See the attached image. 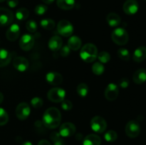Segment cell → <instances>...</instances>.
Here are the masks:
<instances>
[{
	"instance_id": "cell-1",
	"label": "cell",
	"mask_w": 146,
	"mask_h": 145,
	"mask_svg": "<svg viewBox=\"0 0 146 145\" xmlns=\"http://www.w3.org/2000/svg\"><path fill=\"white\" fill-rule=\"evenodd\" d=\"M61 122V114L56 107L48 108L44 112L42 118V124L48 129L58 127Z\"/></svg>"
},
{
	"instance_id": "cell-2",
	"label": "cell",
	"mask_w": 146,
	"mask_h": 145,
	"mask_svg": "<svg viewBox=\"0 0 146 145\" xmlns=\"http://www.w3.org/2000/svg\"><path fill=\"white\" fill-rule=\"evenodd\" d=\"M81 58L86 63H92L97 58L98 49L93 44H86L81 48L80 51Z\"/></svg>"
},
{
	"instance_id": "cell-3",
	"label": "cell",
	"mask_w": 146,
	"mask_h": 145,
	"mask_svg": "<svg viewBox=\"0 0 146 145\" xmlns=\"http://www.w3.org/2000/svg\"><path fill=\"white\" fill-rule=\"evenodd\" d=\"M111 38L117 45H123L128 43L129 36L126 30L123 28H116L112 31Z\"/></svg>"
},
{
	"instance_id": "cell-4",
	"label": "cell",
	"mask_w": 146,
	"mask_h": 145,
	"mask_svg": "<svg viewBox=\"0 0 146 145\" xmlns=\"http://www.w3.org/2000/svg\"><path fill=\"white\" fill-rule=\"evenodd\" d=\"M58 33L64 37H69L74 32V26L68 20H61L57 24Z\"/></svg>"
},
{
	"instance_id": "cell-5",
	"label": "cell",
	"mask_w": 146,
	"mask_h": 145,
	"mask_svg": "<svg viewBox=\"0 0 146 145\" xmlns=\"http://www.w3.org/2000/svg\"><path fill=\"white\" fill-rule=\"evenodd\" d=\"M91 127L96 133H103L107 128V122L101 116H95L91 120Z\"/></svg>"
},
{
	"instance_id": "cell-6",
	"label": "cell",
	"mask_w": 146,
	"mask_h": 145,
	"mask_svg": "<svg viewBox=\"0 0 146 145\" xmlns=\"http://www.w3.org/2000/svg\"><path fill=\"white\" fill-rule=\"evenodd\" d=\"M47 97L50 101L53 102H61L66 97V91L60 88H54L47 93Z\"/></svg>"
},
{
	"instance_id": "cell-7",
	"label": "cell",
	"mask_w": 146,
	"mask_h": 145,
	"mask_svg": "<svg viewBox=\"0 0 146 145\" xmlns=\"http://www.w3.org/2000/svg\"><path fill=\"white\" fill-rule=\"evenodd\" d=\"M125 134L130 138H135L140 134L141 126L137 121H129L125 125Z\"/></svg>"
},
{
	"instance_id": "cell-8",
	"label": "cell",
	"mask_w": 146,
	"mask_h": 145,
	"mask_svg": "<svg viewBox=\"0 0 146 145\" xmlns=\"http://www.w3.org/2000/svg\"><path fill=\"white\" fill-rule=\"evenodd\" d=\"M14 14L7 8L0 7V26L10 25L14 21Z\"/></svg>"
},
{
	"instance_id": "cell-9",
	"label": "cell",
	"mask_w": 146,
	"mask_h": 145,
	"mask_svg": "<svg viewBox=\"0 0 146 145\" xmlns=\"http://www.w3.org/2000/svg\"><path fill=\"white\" fill-rule=\"evenodd\" d=\"M31 112L30 107L27 102H21L16 109V115L20 120H25L29 117Z\"/></svg>"
},
{
	"instance_id": "cell-10",
	"label": "cell",
	"mask_w": 146,
	"mask_h": 145,
	"mask_svg": "<svg viewBox=\"0 0 146 145\" xmlns=\"http://www.w3.org/2000/svg\"><path fill=\"white\" fill-rule=\"evenodd\" d=\"M76 128L71 122H65L60 127L59 134L63 137H69L75 134Z\"/></svg>"
},
{
	"instance_id": "cell-11",
	"label": "cell",
	"mask_w": 146,
	"mask_h": 145,
	"mask_svg": "<svg viewBox=\"0 0 146 145\" xmlns=\"http://www.w3.org/2000/svg\"><path fill=\"white\" fill-rule=\"evenodd\" d=\"M34 45V38L30 34H24L19 40V46L22 50L29 51Z\"/></svg>"
},
{
	"instance_id": "cell-12",
	"label": "cell",
	"mask_w": 146,
	"mask_h": 145,
	"mask_svg": "<svg viewBox=\"0 0 146 145\" xmlns=\"http://www.w3.org/2000/svg\"><path fill=\"white\" fill-rule=\"evenodd\" d=\"M139 9V5L136 0H127L123 6V11L128 15H134L136 14Z\"/></svg>"
},
{
	"instance_id": "cell-13",
	"label": "cell",
	"mask_w": 146,
	"mask_h": 145,
	"mask_svg": "<svg viewBox=\"0 0 146 145\" xmlns=\"http://www.w3.org/2000/svg\"><path fill=\"white\" fill-rule=\"evenodd\" d=\"M105 97L108 100L113 101L118 98L119 94L118 86L115 83H109L105 90Z\"/></svg>"
},
{
	"instance_id": "cell-14",
	"label": "cell",
	"mask_w": 146,
	"mask_h": 145,
	"mask_svg": "<svg viewBox=\"0 0 146 145\" xmlns=\"http://www.w3.org/2000/svg\"><path fill=\"white\" fill-rule=\"evenodd\" d=\"M20 27L18 24H13L10 26L6 33V37L10 41H15L20 36Z\"/></svg>"
},
{
	"instance_id": "cell-15",
	"label": "cell",
	"mask_w": 146,
	"mask_h": 145,
	"mask_svg": "<svg viewBox=\"0 0 146 145\" xmlns=\"http://www.w3.org/2000/svg\"><path fill=\"white\" fill-rule=\"evenodd\" d=\"M46 79L48 83L51 85H61V82H63V77L59 72H48L46 75Z\"/></svg>"
},
{
	"instance_id": "cell-16",
	"label": "cell",
	"mask_w": 146,
	"mask_h": 145,
	"mask_svg": "<svg viewBox=\"0 0 146 145\" xmlns=\"http://www.w3.org/2000/svg\"><path fill=\"white\" fill-rule=\"evenodd\" d=\"M13 65L17 71L20 72H24L29 68V61L24 57L17 56L14 59Z\"/></svg>"
},
{
	"instance_id": "cell-17",
	"label": "cell",
	"mask_w": 146,
	"mask_h": 145,
	"mask_svg": "<svg viewBox=\"0 0 146 145\" xmlns=\"http://www.w3.org/2000/svg\"><path fill=\"white\" fill-rule=\"evenodd\" d=\"M63 41L61 37L58 36H54L49 39L48 43V46L52 51H57L61 49L62 47Z\"/></svg>"
},
{
	"instance_id": "cell-18",
	"label": "cell",
	"mask_w": 146,
	"mask_h": 145,
	"mask_svg": "<svg viewBox=\"0 0 146 145\" xmlns=\"http://www.w3.org/2000/svg\"><path fill=\"white\" fill-rule=\"evenodd\" d=\"M146 58V47L140 46L135 50L133 59L136 63H141Z\"/></svg>"
},
{
	"instance_id": "cell-19",
	"label": "cell",
	"mask_w": 146,
	"mask_h": 145,
	"mask_svg": "<svg viewBox=\"0 0 146 145\" xmlns=\"http://www.w3.org/2000/svg\"><path fill=\"white\" fill-rule=\"evenodd\" d=\"M133 80L137 85H141L146 81V70L144 68L138 69L134 72Z\"/></svg>"
},
{
	"instance_id": "cell-20",
	"label": "cell",
	"mask_w": 146,
	"mask_h": 145,
	"mask_svg": "<svg viewBox=\"0 0 146 145\" xmlns=\"http://www.w3.org/2000/svg\"><path fill=\"white\" fill-rule=\"evenodd\" d=\"M106 21L108 25L111 27H117L121 22V18L116 13L111 12L107 15Z\"/></svg>"
},
{
	"instance_id": "cell-21",
	"label": "cell",
	"mask_w": 146,
	"mask_h": 145,
	"mask_svg": "<svg viewBox=\"0 0 146 145\" xmlns=\"http://www.w3.org/2000/svg\"><path fill=\"white\" fill-rule=\"evenodd\" d=\"M101 139L99 136L94 134H88L84 138L83 145H101Z\"/></svg>"
},
{
	"instance_id": "cell-22",
	"label": "cell",
	"mask_w": 146,
	"mask_h": 145,
	"mask_svg": "<svg viewBox=\"0 0 146 145\" xmlns=\"http://www.w3.org/2000/svg\"><path fill=\"white\" fill-rule=\"evenodd\" d=\"M81 40L79 37L76 36H73L70 37V38L68 41V46L70 48V50H73V51H78L81 48Z\"/></svg>"
},
{
	"instance_id": "cell-23",
	"label": "cell",
	"mask_w": 146,
	"mask_h": 145,
	"mask_svg": "<svg viewBox=\"0 0 146 145\" xmlns=\"http://www.w3.org/2000/svg\"><path fill=\"white\" fill-rule=\"evenodd\" d=\"M11 60V53L7 50L0 48V67L8 65Z\"/></svg>"
},
{
	"instance_id": "cell-24",
	"label": "cell",
	"mask_w": 146,
	"mask_h": 145,
	"mask_svg": "<svg viewBox=\"0 0 146 145\" xmlns=\"http://www.w3.org/2000/svg\"><path fill=\"white\" fill-rule=\"evenodd\" d=\"M57 6L63 10H70L75 5V0H57Z\"/></svg>"
},
{
	"instance_id": "cell-25",
	"label": "cell",
	"mask_w": 146,
	"mask_h": 145,
	"mask_svg": "<svg viewBox=\"0 0 146 145\" xmlns=\"http://www.w3.org/2000/svg\"><path fill=\"white\" fill-rule=\"evenodd\" d=\"M29 16V11L26 8H20L16 11V18L18 21H25L28 18Z\"/></svg>"
},
{
	"instance_id": "cell-26",
	"label": "cell",
	"mask_w": 146,
	"mask_h": 145,
	"mask_svg": "<svg viewBox=\"0 0 146 145\" xmlns=\"http://www.w3.org/2000/svg\"><path fill=\"white\" fill-rule=\"evenodd\" d=\"M40 25L44 29L51 30L54 28L56 24L53 19H51V18H44V19H42L41 21Z\"/></svg>"
},
{
	"instance_id": "cell-27",
	"label": "cell",
	"mask_w": 146,
	"mask_h": 145,
	"mask_svg": "<svg viewBox=\"0 0 146 145\" xmlns=\"http://www.w3.org/2000/svg\"><path fill=\"white\" fill-rule=\"evenodd\" d=\"M76 91L77 93H78V95H79V96L84 98V97H86L88 94L89 90H88V85L86 83L82 82V83H80L79 85L77 86Z\"/></svg>"
},
{
	"instance_id": "cell-28",
	"label": "cell",
	"mask_w": 146,
	"mask_h": 145,
	"mask_svg": "<svg viewBox=\"0 0 146 145\" xmlns=\"http://www.w3.org/2000/svg\"><path fill=\"white\" fill-rule=\"evenodd\" d=\"M50 138L54 143V145H64V139L61 138V136L58 132H52L50 135Z\"/></svg>"
},
{
	"instance_id": "cell-29",
	"label": "cell",
	"mask_w": 146,
	"mask_h": 145,
	"mask_svg": "<svg viewBox=\"0 0 146 145\" xmlns=\"http://www.w3.org/2000/svg\"><path fill=\"white\" fill-rule=\"evenodd\" d=\"M105 71V68H104L103 63L100 62H96L92 66V71L95 75H102Z\"/></svg>"
},
{
	"instance_id": "cell-30",
	"label": "cell",
	"mask_w": 146,
	"mask_h": 145,
	"mask_svg": "<svg viewBox=\"0 0 146 145\" xmlns=\"http://www.w3.org/2000/svg\"><path fill=\"white\" fill-rule=\"evenodd\" d=\"M117 53H118V57L123 61H128L131 58V53L126 48H120L118 49Z\"/></svg>"
},
{
	"instance_id": "cell-31",
	"label": "cell",
	"mask_w": 146,
	"mask_h": 145,
	"mask_svg": "<svg viewBox=\"0 0 146 145\" xmlns=\"http://www.w3.org/2000/svg\"><path fill=\"white\" fill-rule=\"evenodd\" d=\"M97 58L101 63H106L111 60V55L106 51H101L97 55Z\"/></svg>"
},
{
	"instance_id": "cell-32",
	"label": "cell",
	"mask_w": 146,
	"mask_h": 145,
	"mask_svg": "<svg viewBox=\"0 0 146 145\" xmlns=\"http://www.w3.org/2000/svg\"><path fill=\"white\" fill-rule=\"evenodd\" d=\"M104 138H105L106 141H107V142H113L116 140L117 138H118V134H117L115 131L109 130L105 134Z\"/></svg>"
},
{
	"instance_id": "cell-33",
	"label": "cell",
	"mask_w": 146,
	"mask_h": 145,
	"mask_svg": "<svg viewBox=\"0 0 146 145\" xmlns=\"http://www.w3.org/2000/svg\"><path fill=\"white\" fill-rule=\"evenodd\" d=\"M9 121V115L7 111L0 107V126L5 125Z\"/></svg>"
},
{
	"instance_id": "cell-34",
	"label": "cell",
	"mask_w": 146,
	"mask_h": 145,
	"mask_svg": "<svg viewBox=\"0 0 146 145\" xmlns=\"http://www.w3.org/2000/svg\"><path fill=\"white\" fill-rule=\"evenodd\" d=\"M26 27H27V29L30 33H34L36 31L38 26H37L36 22L35 21H34V20H29V21H28L27 22Z\"/></svg>"
},
{
	"instance_id": "cell-35",
	"label": "cell",
	"mask_w": 146,
	"mask_h": 145,
	"mask_svg": "<svg viewBox=\"0 0 146 145\" xmlns=\"http://www.w3.org/2000/svg\"><path fill=\"white\" fill-rule=\"evenodd\" d=\"M47 10H48V7L44 5V4H38V5L36 6L35 9H34V12L37 15L41 16L46 14Z\"/></svg>"
},
{
	"instance_id": "cell-36",
	"label": "cell",
	"mask_w": 146,
	"mask_h": 145,
	"mask_svg": "<svg viewBox=\"0 0 146 145\" xmlns=\"http://www.w3.org/2000/svg\"><path fill=\"white\" fill-rule=\"evenodd\" d=\"M31 104L33 107L40 108L43 106L44 102H43V100L41 98H38V97H35V98H34L31 100Z\"/></svg>"
},
{
	"instance_id": "cell-37",
	"label": "cell",
	"mask_w": 146,
	"mask_h": 145,
	"mask_svg": "<svg viewBox=\"0 0 146 145\" xmlns=\"http://www.w3.org/2000/svg\"><path fill=\"white\" fill-rule=\"evenodd\" d=\"M61 107L66 111L71 110L73 107V104L68 100H64L61 102Z\"/></svg>"
},
{
	"instance_id": "cell-38",
	"label": "cell",
	"mask_w": 146,
	"mask_h": 145,
	"mask_svg": "<svg viewBox=\"0 0 146 145\" xmlns=\"http://www.w3.org/2000/svg\"><path fill=\"white\" fill-rule=\"evenodd\" d=\"M129 84V80L127 78H121V79H120L119 81H118V85L122 88H128Z\"/></svg>"
},
{
	"instance_id": "cell-39",
	"label": "cell",
	"mask_w": 146,
	"mask_h": 145,
	"mask_svg": "<svg viewBox=\"0 0 146 145\" xmlns=\"http://www.w3.org/2000/svg\"><path fill=\"white\" fill-rule=\"evenodd\" d=\"M61 52H60V53H61V55H62L63 57H66L68 56V55H69L70 53V48H68V45H65V46H63L62 48H61Z\"/></svg>"
},
{
	"instance_id": "cell-40",
	"label": "cell",
	"mask_w": 146,
	"mask_h": 145,
	"mask_svg": "<svg viewBox=\"0 0 146 145\" xmlns=\"http://www.w3.org/2000/svg\"><path fill=\"white\" fill-rule=\"evenodd\" d=\"M7 2L10 8H15L19 4V0H7Z\"/></svg>"
},
{
	"instance_id": "cell-41",
	"label": "cell",
	"mask_w": 146,
	"mask_h": 145,
	"mask_svg": "<svg viewBox=\"0 0 146 145\" xmlns=\"http://www.w3.org/2000/svg\"><path fill=\"white\" fill-rule=\"evenodd\" d=\"M38 145H51L48 141L46 140V139H42V140L40 141L38 143Z\"/></svg>"
},
{
	"instance_id": "cell-42",
	"label": "cell",
	"mask_w": 146,
	"mask_h": 145,
	"mask_svg": "<svg viewBox=\"0 0 146 145\" xmlns=\"http://www.w3.org/2000/svg\"><path fill=\"white\" fill-rule=\"evenodd\" d=\"M42 1L46 4H52V3L54 2L55 0H42Z\"/></svg>"
},
{
	"instance_id": "cell-43",
	"label": "cell",
	"mask_w": 146,
	"mask_h": 145,
	"mask_svg": "<svg viewBox=\"0 0 146 145\" xmlns=\"http://www.w3.org/2000/svg\"><path fill=\"white\" fill-rule=\"evenodd\" d=\"M3 100H4V95H3V94L0 92V104L2 103Z\"/></svg>"
},
{
	"instance_id": "cell-44",
	"label": "cell",
	"mask_w": 146,
	"mask_h": 145,
	"mask_svg": "<svg viewBox=\"0 0 146 145\" xmlns=\"http://www.w3.org/2000/svg\"><path fill=\"white\" fill-rule=\"evenodd\" d=\"M21 145H33V144H32V143L30 142H24V143H23Z\"/></svg>"
},
{
	"instance_id": "cell-45",
	"label": "cell",
	"mask_w": 146,
	"mask_h": 145,
	"mask_svg": "<svg viewBox=\"0 0 146 145\" xmlns=\"http://www.w3.org/2000/svg\"><path fill=\"white\" fill-rule=\"evenodd\" d=\"M4 1H6V0H0V2H3Z\"/></svg>"
},
{
	"instance_id": "cell-46",
	"label": "cell",
	"mask_w": 146,
	"mask_h": 145,
	"mask_svg": "<svg viewBox=\"0 0 146 145\" xmlns=\"http://www.w3.org/2000/svg\"><path fill=\"white\" fill-rule=\"evenodd\" d=\"M144 1H146V0H144Z\"/></svg>"
}]
</instances>
